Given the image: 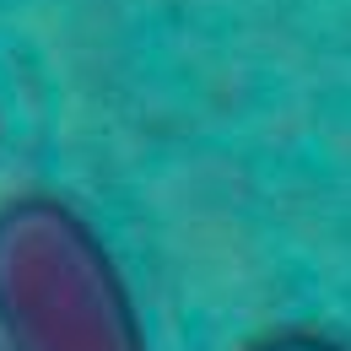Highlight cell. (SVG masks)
<instances>
[{
	"label": "cell",
	"mask_w": 351,
	"mask_h": 351,
	"mask_svg": "<svg viewBox=\"0 0 351 351\" xmlns=\"http://www.w3.org/2000/svg\"><path fill=\"white\" fill-rule=\"evenodd\" d=\"M0 351H152L114 249L65 195L0 200Z\"/></svg>",
	"instance_id": "obj_1"
},
{
	"label": "cell",
	"mask_w": 351,
	"mask_h": 351,
	"mask_svg": "<svg viewBox=\"0 0 351 351\" xmlns=\"http://www.w3.org/2000/svg\"><path fill=\"white\" fill-rule=\"evenodd\" d=\"M243 351H351V341L330 335V330H303V324H292V330H265V335H254Z\"/></svg>",
	"instance_id": "obj_2"
}]
</instances>
